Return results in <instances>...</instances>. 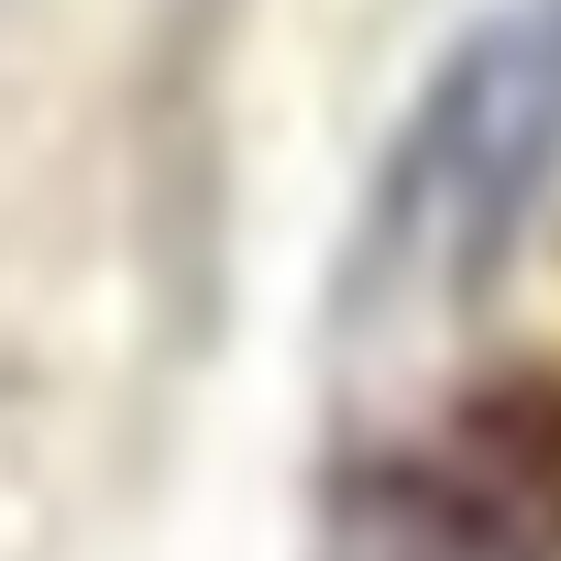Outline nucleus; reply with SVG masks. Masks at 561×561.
Returning a JSON list of instances; mask_svg holds the SVG:
<instances>
[{
	"mask_svg": "<svg viewBox=\"0 0 561 561\" xmlns=\"http://www.w3.org/2000/svg\"><path fill=\"white\" fill-rule=\"evenodd\" d=\"M375 561H561V375H495L342 495Z\"/></svg>",
	"mask_w": 561,
	"mask_h": 561,
	"instance_id": "2",
	"label": "nucleus"
},
{
	"mask_svg": "<svg viewBox=\"0 0 561 561\" xmlns=\"http://www.w3.org/2000/svg\"><path fill=\"white\" fill-rule=\"evenodd\" d=\"M550 165H561V0H506L430 56L419 100L375 154L342 253L353 331L473 309L506 275Z\"/></svg>",
	"mask_w": 561,
	"mask_h": 561,
	"instance_id": "1",
	"label": "nucleus"
}]
</instances>
